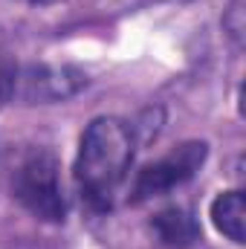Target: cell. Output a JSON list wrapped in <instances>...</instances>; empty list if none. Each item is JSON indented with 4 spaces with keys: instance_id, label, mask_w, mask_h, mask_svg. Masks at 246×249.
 I'll return each mask as SVG.
<instances>
[{
    "instance_id": "1",
    "label": "cell",
    "mask_w": 246,
    "mask_h": 249,
    "mask_svg": "<svg viewBox=\"0 0 246 249\" xmlns=\"http://www.w3.org/2000/svg\"><path fill=\"white\" fill-rule=\"evenodd\" d=\"M133 151H136V130L122 119L99 116L81 133L75 183L81 200L93 212H107L113 206V197L119 194V186L130 171Z\"/></svg>"
},
{
    "instance_id": "2",
    "label": "cell",
    "mask_w": 246,
    "mask_h": 249,
    "mask_svg": "<svg viewBox=\"0 0 246 249\" xmlns=\"http://www.w3.org/2000/svg\"><path fill=\"white\" fill-rule=\"evenodd\" d=\"M12 194L41 220L61 223L67 217V197L58 177V160L47 148H32L12 171Z\"/></svg>"
},
{
    "instance_id": "3",
    "label": "cell",
    "mask_w": 246,
    "mask_h": 249,
    "mask_svg": "<svg viewBox=\"0 0 246 249\" xmlns=\"http://www.w3.org/2000/svg\"><path fill=\"white\" fill-rule=\"evenodd\" d=\"M209 157V145L206 142H183L180 148H174L171 154H165L162 160L145 165L133 186H130V203H142V200H151V197H159L171 188L183 186L185 180H191L200 165L206 162Z\"/></svg>"
},
{
    "instance_id": "4",
    "label": "cell",
    "mask_w": 246,
    "mask_h": 249,
    "mask_svg": "<svg viewBox=\"0 0 246 249\" xmlns=\"http://www.w3.org/2000/svg\"><path fill=\"white\" fill-rule=\"evenodd\" d=\"M87 87V72L70 64H29L18 70L15 99L26 105H50L64 102Z\"/></svg>"
},
{
    "instance_id": "5",
    "label": "cell",
    "mask_w": 246,
    "mask_h": 249,
    "mask_svg": "<svg viewBox=\"0 0 246 249\" xmlns=\"http://www.w3.org/2000/svg\"><path fill=\"white\" fill-rule=\"evenodd\" d=\"M154 232L159 238V244L168 249H188L200 241V226L194 220L191 212H185L180 206H171V209H162L157 217H154Z\"/></svg>"
},
{
    "instance_id": "6",
    "label": "cell",
    "mask_w": 246,
    "mask_h": 249,
    "mask_svg": "<svg viewBox=\"0 0 246 249\" xmlns=\"http://www.w3.org/2000/svg\"><path fill=\"white\" fill-rule=\"evenodd\" d=\"M211 223L229 241L244 244V238H246V200H244V191L241 188L214 197V203H211Z\"/></svg>"
},
{
    "instance_id": "7",
    "label": "cell",
    "mask_w": 246,
    "mask_h": 249,
    "mask_svg": "<svg viewBox=\"0 0 246 249\" xmlns=\"http://www.w3.org/2000/svg\"><path fill=\"white\" fill-rule=\"evenodd\" d=\"M18 64L15 58L9 55V53H3L0 50V107L6 105V102H12L15 99V87H18Z\"/></svg>"
},
{
    "instance_id": "8",
    "label": "cell",
    "mask_w": 246,
    "mask_h": 249,
    "mask_svg": "<svg viewBox=\"0 0 246 249\" xmlns=\"http://www.w3.org/2000/svg\"><path fill=\"white\" fill-rule=\"evenodd\" d=\"M223 29L226 35L241 47L244 44V32H246V18H244V0H232L229 9L223 12Z\"/></svg>"
},
{
    "instance_id": "9",
    "label": "cell",
    "mask_w": 246,
    "mask_h": 249,
    "mask_svg": "<svg viewBox=\"0 0 246 249\" xmlns=\"http://www.w3.org/2000/svg\"><path fill=\"white\" fill-rule=\"evenodd\" d=\"M29 3H38L41 6V3H53V0H29Z\"/></svg>"
}]
</instances>
